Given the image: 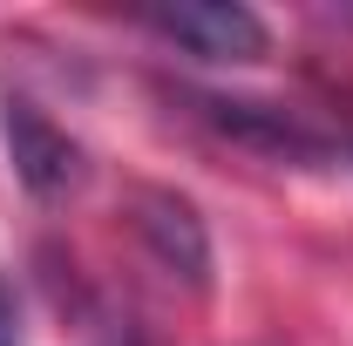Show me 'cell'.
I'll return each mask as SVG.
<instances>
[{"label": "cell", "mask_w": 353, "mask_h": 346, "mask_svg": "<svg viewBox=\"0 0 353 346\" xmlns=\"http://www.w3.org/2000/svg\"><path fill=\"white\" fill-rule=\"evenodd\" d=\"M183 102H190V116L218 136V143H238V150H252V156H265V163L306 170V163H326V156H333V143L312 130V123H299L292 109H279V102L218 95V88H197V95H183Z\"/></svg>", "instance_id": "1"}, {"label": "cell", "mask_w": 353, "mask_h": 346, "mask_svg": "<svg viewBox=\"0 0 353 346\" xmlns=\"http://www.w3.org/2000/svg\"><path fill=\"white\" fill-rule=\"evenodd\" d=\"M143 28L150 34H163L170 48L183 54H197V61H265V21L252 7H238V0H183V7H157V14H143Z\"/></svg>", "instance_id": "2"}, {"label": "cell", "mask_w": 353, "mask_h": 346, "mask_svg": "<svg viewBox=\"0 0 353 346\" xmlns=\"http://www.w3.org/2000/svg\"><path fill=\"white\" fill-rule=\"evenodd\" d=\"M0 136H7V156H14V176L54 204V197H68L75 183H82V150L68 143V130H54L34 102H21V95H0Z\"/></svg>", "instance_id": "3"}, {"label": "cell", "mask_w": 353, "mask_h": 346, "mask_svg": "<svg viewBox=\"0 0 353 346\" xmlns=\"http://www.w3.org/2000/svg\"><path fill=\"white\" fill-rule=\"evenodd\" d=\"M136 238L190 292L211 285V231H204V217H197L190 197H176V190H136Z\"/></svg>", "instance_id": "4"}, {"label": "cell", "mask_w": 353, "mask_h": 346, "mask_svg": "<svg viewBox=\"0 0 353 346\" xmlns=\"http://www.w3.org/2000/svg\"><path fill=\"white\" fill-rule=\"evenodd\" d=\"M95 346H150V340H143V333H136L130 319H123V326H116V319H109V326H102V333H95Z\"/></svg>", "instance_id": "5"}, {"label": "cell", "mask_w": 353, "mask_h": 346, "mask_svg": "<svg viewBox=\"0 0 353 346\" xmlns=\"http://www.w3.org/2000/svg\"><path fill=\"white\" fill-rule=\"evenodd\" d=\"M0 346H21V340H14V333H7V319H0Z\"/></svg>", "instance_id": "6"}]
</instances>
